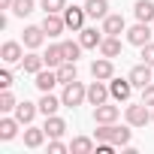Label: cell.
Segmentation results:
<instances>
[{"label":"cell","instance_id":"1","mask_svg":"<svg viewBox=\"0 0 154 154\" xmlns=\"http://www.w3.org/2000/svg\"><path fill=\"white\" fill-rule=\"evenodd\" d=\"M60 100H63V106H69V109H75V106H82L85 100H88V88L75 79V82H69V85H63V94H60Z\"/></svg>","mask_w":154,"mask_h":154},{"label":"cell","instance_id":"2","mask_svg":"<svg viewBox=\"0 0 154 154\" xmlns=\"http://www.w3.org/2000/svg\"><path fill=\"white\" fill-rule=\"evenodd\" d=\"M148 109H151V106H145L142 100L133 103V106H127V112H124V115H127V124H130V127H145V124L151 121V112H148Z\"/></svg>","mask_w":154,"mask_h":154},{"label":"cell","instance_id":"3","mask_svg":"<svg viewBox=\"0 0 154 154\" xmlns=\"http://www.w3.org/2000/svg\"><path fill=\"white\" fill-rule=\"evenodd\" d=\"M127 79L133 82V88H145V85H151L154 82V69H151V63H136L133 69H130V75H127Z\"/></svg>","mask_w":154,"mask_h":154},{"label":"cell","instance_id":"4","mask_svg":"<svg viewBox=\"0 0 154 154\" xmlns=\"http://www.w3.org/2000/svg\"><path fill=\"white\" fill-rule=\"evenodd\" d=\"M151 33H154V30H151L145 21H139V24H133V27L127 30V42L142 48V45H148V42H151Z\"/></svg>","mask_w":154,"mask_h":154},{"label":"cell","instance_id":"5","mask_svg":"<svg viewBox=\"0 0 154 154\" xmlns=\"http://www.w3.org/2000/svg\"><path fill=\"white\" fill-rule=\"evenodd\" d=\"M109 94H112V100L127 103L130 94H133V82L130 79H109Z\"/></svg>","mask_w":154,"mask_h":154},{"label":"cell","instance_id":"6","mask_svg":"<svg viewBox=\"0 0 154 154\" xmlns=\"http://www.w3.org/2000/svg\"><path fill=\"white\" fill-rule=\"evenodd\" d=\"M109 85L103 82V79H94L91 85H88V103L91 106H100V103H109Z\"/></svg>","mask_w":154,"mask_h":154},{"label":"cell","instance_id":"7","mask_svg":"<svg viewBox=\"0 0 154 154\" xmlns=\"http://www.w3.org/2000/svg\"><path fill=\"white\" fill-rule=\"evenodd\" d=\"M85 18H88L85 6H66V9H63V21H66V30H82V27H85Z\"/></svg>","mask_w":154,"mask_h":154},{"label":"cell","instance_id":"8","mask_svg":"<svg viewBox=\"0 0 154 154\" xmlns=\"http://www.w3.org/2000/svg\"><path fill=\"white\" fill-rule=\"evenodd\" d=\"M42 30H45L48 36H60V33L66 30L63 12H45V18H42Z\"/></svg>","mask_w":154,"mask_h":154},{"label":"cell","instance_id":"9","mask_svg":"<svg viewBox=\"0 0 154 154\" xmlns=\"http://www.w3.org/2000/svg\"><path fill=\"white\" fill-rule=\"evenodd\" d=\"M91 75H94V79L109 82L112 75H115V63H112V57H97V60L91 63Z\"/></svg>","mask_w":154,"mask_h":154},{"label":"cell","instance_id":"10","mask_svg":"<svg viewBox=\"0 0 154 154\" xmlns=\"http://www.w3.org/2000/svg\"><path fill=\"white\" fill-rule=\"evenodd\" d=\"M118 115H121V109H118V106H109V103L94 106V121H97V124H115V121H118Z\"/></svg>","mask_w":154,"mask_h":154},{"label":"cell","instance_id":"11","mask_svg":"<svg viewBox=\"0 0 154 154\" xmlns=\"http://www.w3.org/2000/svg\"><path fill=\"white\" fill-rule=\"evenodd\" d=\"M0 57H3V63H21L24 60V48L21 42H3V48H0Z\"/></svg>","mask_w":154,"mask_h":154},{"label":"cell","instance_id":"12","mask_svg":"<svg viewBox=\"0 0 154 154\" xmlns=\"http://www.w3.org/2000/svg\"><path fill=\"white\" fill-rule=\"evenodd\" d=\"M42 130L48 133V139H60V136L66 133V121H63V118H57V115H45Z\"/></svg>","mask_w":154,"mask_h":154},{"label":"cell","instance_id":"13","mask_svg":"<svg viewBox=\"0 0 154 154\" xmlns=\"http://www.w3.org/2000/svg\"><path fill=\"white\" fill-rule=\"evenodd\" d=\"M57 82H60V79H57V69H51V66H48V69H39V72H36V88H39L42 94H45V91H51V88H54Z\"/></svg>","mask_w":154,"mask_h":154},{"label":"cell","instance_id":"14","mask_svg":"<svg viewBox=\"0 0 154 154\" xmlns=\"http://www.w3.org/2000/svg\"><path fill=\"white\" fill-rule=\"evenodd\" d=\"M124 27H127L124 15H106L103 18V33L106 36H118V33H124Z\"/></svg>","mask_w":154,"mask_h":154},{"label":"cell","instance_id":"15","mask_svg":"<svg viewBox=\"0 0 154 154\" xmlns=\"http://www.w3.org/2000/svg\"><path fill=\"white\" fill-rule=\"evenodd\" d=\"M79 33H82L79 42H82L85 48H100V42H103V30H97V27H82Z\"/></svg>","mask_w":154,"mask_h":154},{"label":"cell","instance_id":"16","mask_svg":"<svg viewBox=\"0 0 154 154\" xmlns=\"http://www.w3.org/2000/svg\"><path fill=\"white\" fill-rule=\"evenodd\" d=\"M36 112H39V103H27V100H24V103L15 106V118H18L21 124H30V121L36 118Z\"/></svg>","mask_w":154,"mask_h":154},{"label":"cell","instance_id":"17","mask_svg":"<svg viewBox=\"0 0 154 154\" xmlns=\"http://www.w3.org/2000/svg\"><path fill=\"white\" fill-rule=\"evenodd\" d=\"M21 66H24V72H39V69H45V57L42 54H36L33 48H30V54H24V60H21Z\"/></svg>","mask_w":154,"mask_h":154},{"label":"cell","instance_id":"18","mask_svg":"<svg viewBox=\"0 0 154 154\" xmlns=\"http://www.w3.org/2000/svg\"><path fill=\"white\" fill-rule=\"evenodd\" d=\"M85 12L91 18H106L109 15V0H85Z\"/></svg>","mask_w":154,"mask_h":154},{"label":"cell","instance_id":"19","mask_svg":"<svg viewBox=\"0 0 154 154\" xmlns=\"http://www.w3.org/2000/svg\"><path fill=\"white\" fill-rule=\"evenodd\" d=\"M42 39H45L42 24H39V27H24V45H27V48H39Z\"/></svg>","mask_w":154,"mask_h":154},{"label":"cell","instance_id":"20","mask_svg":"<svg viewBox=\"0 0 154 154\" xmlns=\"http://www.w3.org/2000/svg\"><path fill=\"white\" fill-rule=\"evenodd\" d=\"M100 54H103V57H118V54H121V39H118V36H103Z\"/></svg>","mask_w":154,"mask_h":154},{"label":"cell","instance_id":"21","mask_svg":"<svg viewBox=\"0 0 154 154\" xmlns=\"http://www.w3.org/2000/svg\"><path fill=\"white\" fill-rule=\"evenodd\" d=\"M42 57H45V66H51V69H57V66L66 60V57H63V45H60V42H57V45H48V51H45Z\"/></svg>","mask_w":154,"mask_h":154},{"label":"cell","instance_id":"22","mask_svg":"<svg viewBox=\"0 0 154 154\" xmlns=\"http://www.w3.org/2000/svg\"><path fill=\"white\" fill-rule=\"evenodd\" d=\"M45 136H48V133H45L42 127H27V130H24V145H27V148H39V145L45 142Z\"/></svg>","mask_w":154,"mask_h":154},{"label":"cell","instance_id":"23","mask_svg":"<svg viewBox=\"0 0 154 154\" xmlns=\"http://www.w3.org/2000/svg\"><path fill=\"white\" fill-rule=\"evenodd\" d=\"M18 118H3V121H0V139H3V142H9V139H15L18 136Z\"/></svg>","mask_w":154,"mask_h":154},{"label":"cell","instance_id":"24","mask_svg":"<svg viewBox=\"0 0 154 154\" xmlns=\"http://www.w3.org/2000/svg\"><path fill=\"white\" fill-rule=\"evenodd\" d=\"M69 151H72V154H91V151H97V145H94V139H88V136H75V139L69 142Z\"/></svg>","mask_w":154,"mask_h":154},{"label":"cell","instance_id":"25","mask_svg":"<svg viewBox=\"0 0 154 154\" xmlns=\"http://www.w3.org/2000/svg\"><path fill=\"white\" fill-rule=\"evenodd\" d=\"M60 106H63V100L51 97V91H45V94H42V100H39V112H42V115H54Z\"/></svg>","mask_w":154,"mask_h":154},{"label":"cell","instance_id":"26","mask_svg":"<svg viewBox=\"0 0 154 154\" xmlns=\"http://www.w3.org/2000/svg\"><path fill=\"white\" fill-rule=\"evenodd\" d=\"M75 60H63L60 66H57V79H60V85H69V82H75Z\"/></svg>","mask_w":154,"mask_h":154},{"label":"cell","instance_id":"27","mask_svg":"<svg viewBox=\"0 0 154 154\" xmlns=\"http://www.w3.org/2000/svg\"><path fill=\"white\" fill-rule=\"evenodd\" d=\"M133 12H136V18L139 21H151L154 18V3H151V0H136V6H133Z\"/></svg>","mask_w":154,"mask_h":154},{"label":"cell","instance_id":"28","mask_svg":"<svg viewBox=\"0 0 154 154\" xmlns=\"http://www.w3.org/2000/svg\"><path fill=\"white\" fill-rule=\"evenodd\" d=\"M94 139H97V142H115V139H118V127H115V124H100L97 133H94ZM115 145H118V142H115Z\"/></svg>","mask_w":154,"mask_h":154},{"label":"cell","instance_id":"29","mask_svg":"<svg viewBox=\"0 0 154 154\" xmlns=\"http://www.w3.org/2000/svg\"><path fill=\"white\" fill-rule=\"evenodd\" d=\"M60 45H63V57H66V60H79V57H82V48H85L82 42H72V39H66V42H60Z\"/></svg>","mask_w":154,"mask_h":154},{"label":"cell","instance_id":"30","mask_svg":"<svg viewBox=\"0 0 154 154\" xmlns=\"http://www.w3.org/2000/svg\"><path fill=\"white\" fill-rule=\"evenodd\" d=\"M15 106H18V103H15V97L9 94V88H6L3 94H0V112H3V115H6V112H15Z\"/></svg>","mask_w":154,"mask_h":154},{"label":"cell","instance_id":"31","mask_svg":"<svg viewBox=\"0 0 154 154\" xmlns=\"http://www.w3.org/2000/svg\"><path fill=\"white\" fill-rule=\"evenodd\" d=\"M12 12H15L18 18L30 15V12H33V0H15V3H12Z\"/></svg>","mask_w":154,"mask_h":154},{"label":"cell","instance_id":"32","mask_svg":"<svg viewBox=\"0 0 154 154\" xmlns=\"http://www.w3.org/2000/svg\"><path fill=\"white\" fill-rule=\"evenodd\" d=\"M42 9L45 12H63L66 9V0H42Z\"/></svg>","mask_w":154,"mask_h":154},{"label":"cell","instance_id":"33","mask_svg":"<svg viewBox=\"0 0 154 154\" xmlns=\"http://www.w3.org/2000/svg\"><path fill=\"white\" fill-rule=\"evenodd\" d=\"M130 139H133V133H130L127 127H118V139H115V142H118V148H127V145H130Z\"/></svg>","mask_w":154,"mask_h":154},{"label":"cell","instance_id":"34","mask_svg":"<svg viewBox=\"0 0 154 154\" xmlns=\"http://www.w3.org/2000/svg\"><path fill=\"white\" fill-rule=\"evenodd\" d=\"M142 103H145V106H151V109H154V82H151V85H145V88H142Z\"/></svg>","mask_w":154,"mask_h":154},{"label":"cell","instance_id":"35","mask_svg":"<svg viewBox=\"0 0 154 154\" xmlns=\"http://www.w3.org/2000/svg\"><path fill=\"white\" fill-rule=\"evenodd\" d=\"M48 151H51V154H63V151H69V145H63L60 139H51V142H48Z\"/></svg>","mask_w":154,"mask_h":154},{"label":"cell","instance_id":"36","mask_svg":"<svg viewBox=\"0 0 154 154\" xmlns=\"http://www.w3.org/2000/svg\"><path fill=\"white\" fill-rule=\"evenodd\" d=\"M142 60L154 66V42H148V45H142Z\"/></svg>","mask_w":154,"mask_h":154},{"label":"cell","instance_id":"37","mask_svg":"<svg viewBox=\"0 0 154 154\" xmlns=\"http://www.w3.org/2000/svg\"><path fill=\"white\" fill-rule=\"evenodd\" d=\"M0 88H3V91L12 88V72L9 69H0Z\"/></svg>","mask_w":154,"mask_h":154},{"label":"cell","instance_id":"38","mask_svg":"<svg viewBox=\"0 0 154 154\" xmlns=\"http://www.w3.org/2000/svg\"><path fill=\"white\" fill-rule=\"evenodd\" d=\"M12 3H15V0H0V6H3V9H12Z\"/></svg>","mask_w":154,"mask_h":154},{"label":"cell","instance_id":"39","mask_svg":"<svg viewBox=\"0 0 154 154\" xmlns=\"http://www.w3.org/2000/svg\"><path fill=\"white\" fill-rule=\"evenodd\" d=\"M151 121H154V112H151Z\"/></svg>","mask_w":154,"mask_h":154}]
</instances>
